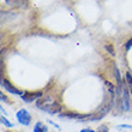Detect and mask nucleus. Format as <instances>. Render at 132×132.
Wrapping results in <instances>:
<instances>
[{"instance_id":"nucleus-1","label":"nucleus","mask_w":132,"mask_h":132,"mask_svg":"<svg viewBox=\"0 0 132 132\" xmlns=\"http://www.w3.org/2000/svg\"><path fill=\"white\" fill-rule=\"evenodd\" d=\"M37 108H40L41 111L47 112L49 114H56L61 112V104H59L58 102L53 101L51 97H41L38 98L36 102Z\"/></svg>"},{"instance_id":"nucleus-2","label":"nucleus","mask_w":132,"mask_h":132,"mask_svg":"<svg viewBox=\"0 0 132 132\" xmlns=\"http://www.w3.org/2000/svg\"><path fill=\"white\" fill-rule=\"evenodd\" d=\"M16 117H17V120L19 122H21L22 125L24 126H28L30 125V122H31V115H30V113H29L25 108H22V109H19V111L17 112V114H16Z\"/></svg>"},{"instance_id":"nucleus-3","label":"nucleus","mask_w":132,"mask_h":132,"mask_svg":"<svg viewBox=\"0 0 132 132\" xmlns=\"http://www.w3.org/2000/svg\"><path fill=\"white\" fill-rule=\"evenodd\" d=\"M21 97L24 102L30 103V102H32V101L38 100V98L42 97V91H36V93H24Z\"/></svg>"},{"instance_id":"nucleus-4","label":"nucleus","mask_w":132,"mask_h":132,"mask_svg":"<svg viewBox=\"0 0 132 132\" xmlns=\"http://www.w3.org/2000/svg\"><path fill=\"white\" fill-rule=\"evenodd\" d=\"M1 85L4 87V89L7 91V93H10V94H14V95H23V93H22L21 90H18L16 87H13L12 84L9 82L7 79H1Z\"/></svg>"},{"instance_id":"nucleus-5","label":"nucleus","mask_w":132,"mask_h":132,"mask_svg":"<svg viewBox=\"0 0 132 132\" xmlns=\"http://www.w3.org/2000/svg\"><path fill=\"white\" fill-rule=\"evenodd\" d=\"M5 4L11 7H19L25 9L29 5V0H5Z\"/></svg>"},{"instance_id":"nucleus-6","label":"nucleus","mask_w":132,"mask_h":132,"mask_svg":"<svg viewBox=\"0 0 132 132\" xmlns=\"http://www.w3.org/2000/svg\"><path fill=\"white\" fill-rule=\"evenodd\" d=\"M121 107H122V109H124V112H129V109H130V93L127 89H124V90H122Z\"/></svg>"},{"instance_id":"nucleus-7","label":"nucleus","mask_w":132,"mask_h":132,"mask_svg":"<svg viewBox=\"0 0 132 132\" xmlns=\"http://www.w3.org/2000/svg\"><path fill=\"white\" fill-rule=\"evenodd\" d=\"M48 130H47V127H46L42 122H36L34 126V132H47Z\"/></svg>"},{"instance_id":"nucleus-8","label":"nucleus","mask_w":132,"mask_h":132,"mask_svg":"<svg viewBox=\"0 0 132 132\" xmlns=\"http://www.w3.org/2000/svg\"><path fill=\"white\" fill-rule=\"evenodd\" d=\"M126 82H127V87H129L130 94H131V96H132V75L130 72L126 73Z\"/></svg>"},{"instance_id":"nucleus-9","label":"nucleus","mask_w":132,"mask_h":132,"mask_svg":"<svg viewBox=\"0 0 132 132\" xmlns=\"http://www.w3.org/2000/svg\"><path fill=\"white\" fill-rule=\"evenodd\" d=\"M0 120H1V124H3V125L7 126V127H13V124L9 121V120H7L6 118H4V117H1V118H0Z\"/></svg>"},{"instance_id":"nucleus-10","label":"nucleus","mask_w":132,"mask_h":132,"mask_svg":"<svg viewBox=\"0 0 132 132\" xmlns=\"http://www.w3.org/2000/svg\"><path fill=\"white\" fill-rule=\"evenodd\" d=\"M96 132H109V129H108V126L106 124H102V125H100L97 127Z\"/></svg>"},{"instance_id":"nucleus-11","label":"nucleus","mask_w":132,"mask_h":132,"mask_svg":"<svg viewBox=\"0 0 132 132\" xmlns=\"http://www.w3.org/2000/svg\"><path fill=\"white\" fill-rule=\"evenodd\" d=\"M106 49H107V52L111 53V55H114V48H113V45H106Z\"/></svg>"},{"instance_id":"nucleus-12","label":"nucleus","mask_w":132,"mask_h":132,"mask_svg":"<svg viewBox=\"0 0 132 132\" xmlns=\"http://www.w3.org/2000/svg\"><path fill=\"white\" fill-rule=\"evenodd\" d=\"M125 47H126V49H127V51H129L130 48H132V38L126 42V46H125Z\"/></svg>"},{"instance_id":"nucleus-13","label":"nucleus","mask_w":132,"mask_h":132,"mask_svg":"<svg viewBox=\"0 0 132 132\" xmlns=\"http://www.w3.org/2000/svg\"><path fill=\"white\" fill-rule=\"evenodd\" d=\"M80 132H96V131H94V130H91V129H83V130H80Z\"/></svg>"},{"instance_id":"nucleus-14","label":"nucleus","mask_w":132,"mask_h":132,"mask_svg":"<svg viewBox=\"0 0 132 132\" xmlns=\"http://www.w3.org/2000/svg\"><path fill=\"white\" fill-rule=\"evenodd\" d=\"M119 127H121V129H131L132 126L131 125H119Z\"/></svg>"},{"instance_id":"nucleus-15","label":"nucleus","mask_w":132,"mask_h":132,"mask_svg":"<svg viewBox=\"0 0 132 132\" xmlns=\"http://www.w3.org/2000/svg\"><path fill=\"white\" fill-rule=\"evenodd\" d=\"M0 97H1V101H3V102H4V101H7L6 96H4V94H3V93H1V94H0Z\"/></svg>"}]
</instances>
